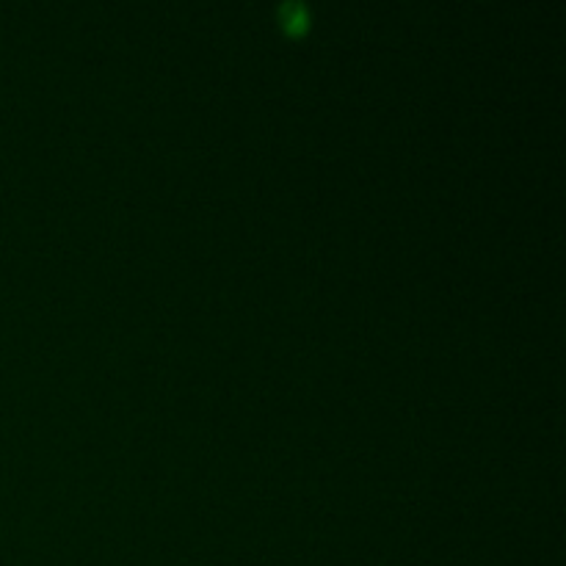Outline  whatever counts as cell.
Segmentation results:
<instances>
[{
    "instance_id": "cell-1",
    "label": "cell",
    "mask_w": 566,
    "mask_h": 566,
    "mask_svg": "<svg viewBox=\"0 0 566 566\" xmlns=\"http://www.w3.org/2000/svg\"><path fill=\"white\" fill-rule=\"evenodd\" d=\"M280 20H282V25H285L291 33L304 31V28H307V22H310L307 6H302V3L280 6Z\"/></svg>"
}]
</instances>
